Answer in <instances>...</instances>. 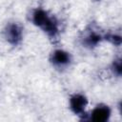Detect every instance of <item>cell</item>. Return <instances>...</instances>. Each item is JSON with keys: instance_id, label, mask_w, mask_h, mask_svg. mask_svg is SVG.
<instances>
[{"instance_id": "1", "label": "cell", "mask_w": 122, "mask_h": 122, "mask_svg": "<svg viewBox=\"0 0 122 122\" xmlns=\"http://www.w3.org/2000/svg\"><path fill=\"white\" fill-rule=\"evenodd\" d=\"M32 23L40 28L50 38L56 39L59 33L58 22L56 18L50 15L49 12L41 8H37L32 11L31 14Z\"/></svg>"}, {"instance_id": "2", "label": "cell", "mask_w": 122, "mask_h": 122, "mask_svg": "<svg viewBox=\"0 0 122 122\" xmlns=\"http://www.w3.org/2000/svg\"><path fill=\"white\" fill-rule=\"evenodd\" d=\"M4 37L5 39L13 46H16L21 43L23 38L22 28L17 23H9L4 29Z\"/></svg>"}, {"instance_id": "3", "label": "cell", "mask_w": 122, "mask_h": 122, "mask_svg": "<svg viewBox=\"0 0 122 122\" xmlns=\"http://www.w3.org/2000/svg\"><path fill=\"white\" fill-rule=\"evenodd\" d=\"M88 104V99L81 93L72 94L70 98V108L73 113L79 116L85 115V109Z\"/></svg>"}, {"instance_id": "4", "label": "cell", "mask_w": 122, "mask_h": 122, "mask_svg": "<svg viewBox=\"0 0 122 122\" xmlns=\"http://www.w3.org/2000/svg\"><path fill=\"white\" fill-rule=\"evenodd\" d=\"M71 61V54L63 50H55L51 55V62L54 67L63 68L68 66Z\"/></svg>"}, {"instance_id": "5", "label": "cell", "mask_w": 122, "mask_h": 122, "mask_svg": "<svg viewBox=\"0 0 122 122\" xmlns=\"http://www.w3.org/2000/svg\"><path fill=\"white\" fill-rule=\"evenodd\" d=\"M103 40V36L94 29H90L87 30L85 35L82 38V44L84 47L89 49L95 48L101 41Z\"/></svg>"}, {"instance_id": "6", "label": "cell", "mask_w": 122, "mask_h": 122, "mask_svg": "<svg viewBox=\"0 0 122 122\" xmlns=\"http://www.w3.org/2000/svg\"><path fill=\"white\" fill-rule=\"evenodd\" d=\"M111 116V109L109 106L100 104L97 105L92 112L91 119L94 122H106Z\"/></svg>"}, {"instance_id": "7", "label": "cell", "mask_w": 122, "mask_h": 122, "mask_svg": "<svg viewBox=\"0 0 122 122\" xmlns=\"http://www.w3.org/2000/svg\"><path fill=\"white\" fill-rule=\"evenodd\" d=\"M103 39H105V40L109 41L110 43H112V45L117 46V47H118V46H120V45H121V42H122L120 34L112 33V32H109L108 34H106V35L103 37Z\"/></svg>"}, {"instance_id": "8", "label": "cell", "mask_w": 122, "mask_h": 122, "mask_svg": "<svg viewBox=\"0 0 122 122\" xmlns=\"http://www.w3.org/2000/svg\"><path fill=\"white\" fill-rule=\"evenodd\" d=\"M112 72L116 75V76H121V73H122V61H121V58L120 57H117L113 60L112 64Z\"/></svg>"}, {"instance_id": "9", "label": "cell", "mask_w": 122, "mask_h": 122, "mask_svg": "<svg viewBox=\"0 0 122 122\" xmlns=\"http://www.w3.org/2000/svg\"><path fill=\"white\" fill-rule=\"evenodd\" d=\"M94 1H100V0H94Z\"/></svg>"}]
</instances>
